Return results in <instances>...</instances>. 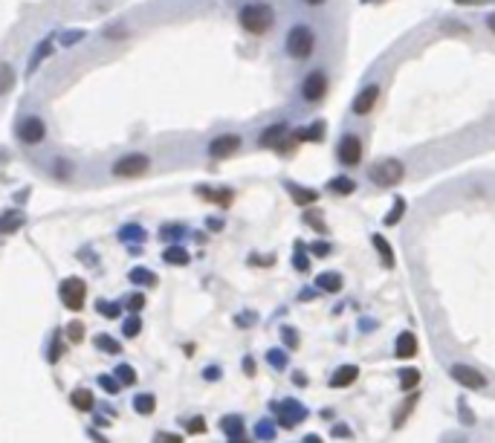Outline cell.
<instances>
[{
  "mask_svg": "<svg viewBox=\"0 0 495 443\" xmlns=\"http://www.w3.org/2000/svg\"><path fill=\"white\" fill-rule=\"evenodd\" d=\"M241 26L249 32V35H266L276 24V12L269 4H246L238 15Z\"/></svg>",
  "mask_w": 495,
  "mask_h": 443,
  "instance_id": "6da1fadb",
  "label": "cell"
},
{
  "mask_svg": "<svg viewBox=\"0 0 495 443\" xmlns=\"http://www.w3.org/2000/svg\"><path fill=\"white\" fill-rule=\"evenodd\" d=\"M402 177H406V165H402L400 160H394V157L380 160V162H374V165L368 168V180H371L374 186H380V189L397 186Z\"/></svg>",
  "mask_w": 495,
  "mask_h": 443,
  "instance_id": "7a4b0ae2",
  "label": "cell"
},
{
  "mask_svg": "<svg viewBox=\"0 0 495 443\" xmlns=\"http://www.w3.org/2000/svg\"><path fill=\"white\" fill-rule=\"evenodd\" d=\"M313 50H316V32L310 26H293L287 32V56L304 61L313 56Z\"/></svg>",
  "mask_w": 495,
  "mask_h": 443,
  "instance_id": "3957f363",
  "label": "cell"
},
{
  "mask_svg": "<svg viewBox=\"0 0 495 443\" xmlns=\"http://www.w3.org/2000/svg\"><path fill=\"white\" fill-rule=\"evenodd\" d=\"M148 168H151V157L148 154H122L110 165V174L122 177V180H133V177H142Z\"/></svg>",
  "mask_w": 495,
  "mask_h": 443,
  "instance_id": "277c9868",
  "label": "cell"
},
{
  "mask_svg": "<svg viewBox=\"0 0 495 443\" xmlns=\"http://www.w3.org/2000/svg\"><path fill=\"white\" fill-rule=\"evenodd\" d=\"M58 296H61V304L67 307V310H73V313H78V310L87 304V284L81 281V278H67V281H61V287H58Z\"/></svg>",
  "mask_w": 495,
  "mask_h": 443,
  "instance_id": "5b68a950",
  "label": "cell"
},
{
  "mask_svg": "<svg viewBox=\"0 0 495 443\" xmlns=\"http://www.w3.org/2000/svg\"><path fill=\"white\" fill-rule=\"evenodd\" d=\"M15 134L24 145H41L43 140H47V122H43L41 116H24L15 127Z\"/></svg>",
  "mask_w": 495,
  "mask_h": 443,
  "instance_id": "8992f818",
  "label": "cell"
},
{
  "mask_svg": "<svg viewBox=\"0 0 495 443\" xmlns=\"http://www.w3.org/2000/svg\"><path fill=\"white\" fill-rule=\"evenodd\" d=\"M449 374H452V380H455L458 385H464V388H472V391L486 388V377H484L478 368L467 365V363H455L452 368H449Z\"/></svg>",
  "mask_w": 495,
  "mask_h": 443,
  "instance_id": "52a82bcc",
  "label": "cell"
},
{
  "mask_svg": "<svg viewBox=\"0 0 495 443\" xmlns=\"http://www.w3.org/2000/svg\"><path fill=\"white\" fill-rule=\"evenodd\" d=\"M241 145H244V140L238 134H220L209 142V157L212 160H229L241 151Z\"/></svg>",
  "mask_w": 495,
  "mask_h": 443,
  "instance_id": "ba28073f",
  "label": "cell"
},
{
  "mask_svg": "<svg viewBox=\"0 0 495 443\" xmlns=\"http://www.w3.org/2000/svg\"><path fill=\"white\" fill-rule=\"evenodd\" d=\"M325 93H328V75H325L322 70H313L310 75H304V81H301V96H304L307 102H319V99H325Z\"/></svg>",
  "mask_w": 495,
  "mask_h": 443,
  "instance_id": "9c48e42d",
  "label": "cell"
},
{
  "mask_svg": "<svg viewBox=\"0 0 495 443\" xmlns=\"http://www.w3.org/2000/svg\"><path fill=\"white\" fill-rule=\"evenodd\" d=\"M336 157H339L342 165H359V160H363V142H359V137L356 134H345L339 140Z\"/></svg>",
  "mask_w": 495,
  "mask_h": 443,
  "instance_id": "30bf717a",
  "label": "cell"
},
{
  "mask_svg": "<svg viewBox=\"0 0 495 443\" xmlns=\"http://www.w3.org/2000/svg\"><path fill=\"white\" fill-rule=\"evenodd\" d=\"M377 102H380V84H365L363 90L356 93V99H353V113L356 116H368Z\"/></svg>",
  "mask_w": 495,
  "mask_h": 443,
  "instance_id": "8fae6325",
  "label": "cell"
},
{
  "mask_svg": "<svg viewBox=\"0 0 495 443\" xmlns=\"http://www.w3.org/2000/svg\"><path fill=\"white\" fill-rule=\"evenodd\" d=\"M276 409H278V423H281V426H287V429H293L296 423H301V420L307 417L304 406H301V403H296V400H284V403H278Z\"/></svg>",
  "mask_w": 495,
  "mask_h": 443,
  "instance_id": "7c38bea8",
  "label": "cell"
},
{
  "mask_svg": "<svg viewBox=\"0 0 495 443\" xmlns=\"http://www.w3.org/2000/svg\"><path fill=\"white\" fill-rule=\"evenodd\" d=\"M284 140H287V125H269L258 137V145L261 148H278Z\"/></svg>",
  "mask_w": 495,
  "mask_h": 443,
  "instance_id": "4fadbf2b",
  "label": "cell"
},
{
  "mask_svg": "<svg viewBox=\"0 0 495 443\" xmlns=\"http://www.w3.org/2000/svg\"><path fill=\"white\" fill-rule=\"evenodd\" d=\"M394 353H397L400 360H412L415 353H417V336H415L412 330L400 333V336H397V345H394Z\"/></svg>",
  "mask_w": 495,
  "mask_h": 443,
  "instance_id": "5bb4252c",
  "label": "cell"
},
{
  "mask_svg": "<svg viewBox=\"0 0 495 443\" xmlns=\"http://www.w3.org/2000/svg\"><path fill=\"white\" fill-rule=\"evenodd\" d=\"M24 224H26V214H24V212H18V209L4 212V214H0V235H12V232H18Z\"/></svg>",
  "mask_w": 495,
  "mask_h": 443,
  "instance_id": "9a60e30c",
  "label": "cell"
},
{
  "mask_svg": "<svg viewBox=\"0 0 495 443\" xmlns=\"http://www.w3.org/2000/svg\"><path fill=\"white\" fill-rule=\"evenodd\" d=\"M296 142H322L325 140V122H313V125H304L296 130Z\"/></svg>",
  "mask_w": 495,
  "mask_h": 443,
  "instance_id": "2e32d148",
  "label": "cell"
},
{
  "mask_svg": "<svg viewBox=\"0 0 495 443\" xmlns=\"http://www.w3.org/2000/svg\"><path fill=\"white\" fill-rule=\"evenodd\" d=\"M220 426H223V432L229 434V440H232V443H249V440L244 437V420H241L238 415L223 417V420H220Z\"/></svg>",
  "mask_w": 495,
  "mask_h": 443,
  "instance_id": "e0dca14e",
  "label": "cell"
},
{
  "mask_svg": "<svg viewBox=\"0 0 495 443\" xmlns=\"http://www.w3.org/2000/svg\"><path fill=\"white\" fill-rule=\"evenodd\" d=\"M284 189L293 194V203H296V206H310V203L319 200V192H316V189H301V186H296V183H284Z\"/></svg>",
  "mask_w": 495,
  "mask_h": 443,
  "instance_id": "ac0fdd59",
  "label": "cell"
},
{
  "mask_svg": "<svg viewBox=\"0 0 495 443\" xmlns=\"http://www.w3.org/2000/svg\"><path fill=\"white\" fill-rule=\"evenodd\" d=\"M359 368L356 365H339V371H333L330 377V388H348L350 382H356Z\"/></svg>",
  "mask_w": 495,
  "mask_h": 443,
  "instance_id": "d6986e66",
  "label": "cell"
},
{
  "mask_svg": "<svg viewBox=\"0 0 495 443\" xmlns=\"http://www.w3.org/2000/svg\"><path fill=\"white\" fill-rule=\"evenodd\" d=\"M70 403H73V409L75 412H90L96 406V400H93V391L90 388H75L73 394H70Z\"/></svg>",
  "mask_w": 495,
  "mask_h": 443,
  "instance_id": "ffe728a7",
  "label": "cell"
},
{
  "mask_svg": "<svg viewBox=\"0 0 495 443\" xmlns=\"http://www.w3.org/2000/svg\"><path fill=\"white\" fill-rule=\"evenodd\" d=\"M197 194L212 200V203H217V206H223V209L232 206V200H235V194L229 189H197Z\"/></svg>",
  "mask_w": 495,
  "mask_h": 443,
  "instance_id": "44dd1931",
  "label": "cell"
},
{
  "mask_svg": "<svg viewBox=\"0 0 495 443\" xmlns=\"http://www.w3.org/2000/svg\"><path fill=\"white\" fill-rule=\"evenodd\" d=\"M15 81H18V73H15V67H12L9 61H0V96L12 93Z\"/></svg>",
  "mask_w": 495,
  "mask_h": 443,
  "instance_id": "7402d4cb",
  "label": "cell"
},
{
  "mask_svg": "<svg viewBox=\"0 0 495 443\" xmlns=\"http://www.w3.org/2000/svg\"><path fill=\"white\" fill-rule=\"evenodd\" d=\"M133 412L142 415V417H151L157 412V397L154 394H137L133 397Z\"/></svg>",
  "mask_w": 495,
  "mask_h": 443,
  "instance_id": "603a6c76",
  "label": "cell"
},
{
  "mask_svg": "<svg viewBox=\"0 0 495 443\" xmlns=\"http://www.w3.org/2000/svg\"><path fill=\"white\" fill-rule=\"evenodd\" d=\"M162 261L171 264V267H186V264L192 261V255H189L183 246H177V244H174V246H168V249L162 252Z\"/></svg>",
  "mask_w": 495,
  "mask_h": 443,
  "instance_id": "cb8c5ba5",
  "label": "cell"
},
{
  "mask_svg": "<svg viewBox=\"0 0 495 443\" xmlns=\"http://www.w3.org/2000/svg\"><path fill=\"white\" fill-rule=\"evenodd\" d=\"M342 284H345V281H342L339 273H319V278H316V287L325 290V293H339Z\"/></svg>",
  "mask_w": 495,
  "mask_h": 443,
  "instance_id": "d4e9b609",
  "label": "cell"
},
{
  "mask_svg": "<svg viewBox=\"0 0 495 443\" xmlns=\"http://www.w3.org/2000/svg\"><path fill=\"white\" fill-rule=\"evenodd\" d=\"M371 244H374V249H377V255L382 258V264L391 270L394 267V252H391V244L382 238V235H371Z\"/></svg>",
  "mask_w": 495,
  "mask_h": 443,
  "instance_id": "484cf974",
  "label": "cell"
},
{
  "mask_svg": "<svg viewBox=\"0 0 495 443\" xmlns=\"http://www.w3.org/2000/svg\"><path fill=\"white\" fill-rule=\"evenodd\" d=\"M328 189L333 192V194H353L356 192V180H350V177H345V174H339V177H333V180L328 183Z\"/></svg>",
  "mask_w": 495,
  "mask_h": 443,
  "instance_id": "4316f807",
  "label": "cell"
},
{
  "mask_svg": "<svg viewBox=\"0 0 495 443\" xmlns=\"http://www.w3.org/2000/svg\"><path fill=\"white\" fill-rule=\"evenodd\" d=\"M417 385H420V371L417 368H402L400 371V388L402 391H417Z\"/></svg>",
  "mask_w": 495,
  "mask_h": 443,
  "instance_id": "83f0119b",
  "label": "cell"
},
{
  "mask_svg": "<svg viewBox=\"0 0 495 443\" xmlns=\"http://www.w3.org/2000/svg\"><path fill=\"white\" fill-rule=\"evenodd\" d=\"M122 333L127 336V339H133V336H140L142 333V319L133 313V316H127L125 322H122Z\"/></svg>",
  "mask_w": 495,
  "mask_h": 443,
  "instance_id": "f1b7e54d",
  "label": "cell"
},
{
  "mask_svg": "<svg viewBox=\"0 0 495 443\" xmlns=\"http://www.w3.org/2000/svg\"><path fill=\"white\" fill-rule=\"evenodd\" d=\"M402 214H406V200H402V197H397L394 200V209L385 214V226H394L397 224V220L402 217Z\"/></svg>",
  "mask_w": 495,
  "mask_h": 443,
  "instance_id": "f546056e",
  "label": "cell"
},
{
  "mask_svg": "<svg viewBox=\"0 0 495 443\" xmlns=\"http://www.w3.org/2000/svg\"><path fill=\"white\" fill-rule=\"evenodd\" d=\"M130 281H133V284H148V287H151V284H157V276H154L151 270H145V267H137V270L130 273Z\"/></svg>",
  "mask_w": 495,
  "mask_h": 443,
  "instance_id": "4dcf8cb0",
  "label": "cell"
},
{
  "mask_svg": "<svg viewBox=\"0 0 495 443\" xmlns=\"http://www.w3.org/2000/svg\"><path fill=\"white\" fill-rule=\"evenodd\" d=\"M116 380L119 385H137V371L130 365H116Z\"/></svg>",
  "mask_w": 495,
  "mask_h": 443,
  "instance_id": "1f68e13d",
  "label": "cell"
},
{
  "mask_svg": "<svg viewBox=\"0 0 495 443\" xmlns=\"http://www.w3.org/2000/svg\"><path fill=\"white\" fill-rule=\"evenodd\" d=\"M415 406H417V394L412 391V397H409V403H406V406H402V409H400V415L394 417V429H400L402 423H406V417H409V412H412Z\"/></svg>",
  "mask_w": 495,
  "mask_h": 443,
  "instance_id": "d6a6232c",
  "label": "cell"
},
{
  "mask_svg": "<svg viewBox=\"0 0 495 443\" xmlns=\"http://www.w3.org/2000/svg\"><path fill=\"white\" fill-rule=\"evenodd\" d=\"M96 345H99V350H108V353H119V350H122V345H119L113 336H108V333L96 336Z\"/></svg>",
  "mask_w": 495,
  "mask_h": 443,
  "instance_id": "836d02e7",
  "label": "cell"
},
{
  "mask_svg": "<svg viewBox=\"0 0 495 443\" xmlns=\"http://www.w3.org/2000/svg\"><path fill=\"white\" fill-rule=\"evenodd\" d=\"M255 434H258L261 440H273V437H276V426L269 423V420H261V423L255 426Z\"/></svg>",
  "mask_w": 495,
  "mask_h": 443,
  "instance_id": "e575fe53",
  "label": "cell"
},
{
  "mask_svg": "<svg viewBox=\"0 0 495 443\" xmlns=\"http://www.w3.org/2000/svg\"><path fill=\"white\" fill-rule=\"evenodd\" d=\"M99 313L108 316V319H119L122 307H119V304H110V301H99Z\"/></svg>",
  "mask_w": 495,
  "mask_h": 443,
  "instance_id": "d590c367",
  "label": "cell"
},
{
  "mask_svg": "<svg viewBox=\"0 0 495 443\" xmlns=\"http://www.w3.org/2000/svg\"><path fill=\"white\" fill-rule=\"evenodd\" d=\"M67 339H70L73 345L84 342V325H81V322H73V325L67 328Z\"/></svg>",
  "mask_w": 495,
  "mask_h": 443,
  "instance_id": "8d00e7d4",
  "label": "cell"
},
{
  "mask_svg": "<svg viewBox=\"0 0 495 443\" xmlns=\"http://www.w3.org/2000/svg\"><path fill=\"white\" fill-rule=\"evenodd\" d=\"M99 385H102L108 394H119V391H122L119 380H116V377H108V374H102V377H99Z\"/></svg>",
  "mask_w": 495,
  "mask_h": 443,
  "instance_id": "74e56055",
  "label": "cell"
},
{
  "mask_svg": "<svg viewBox=\"0 0 495 443\" xmlns=\"http://www.w3.org/2000/svg\"><path fill=\"white\" fill-rule=\"evenodd\" d=\"M266 360L273 363V368H278V371H281V368L287 365V357H284L281 350H269V353H266Z\"/></svg>",
  "mask_w": 495,
  "mask_h": 443,
  "instance_id": "f35d334b",
  "label": "cell"
},
{
  "mask_svg": "<svg viewBox=\"0 0 495 443\" xmlns=\"http://www.w3.org/2000/svg\"><path fill=\"white\" fill-rule=\"evenodd\" d=\"M310 249H313V255H316V258L330 255V244H328V241H316V244H310Z\"/></svg>",
  "mask_w": 495,
  "mask_h": 443,
  "instance_id": "ab89813d",
  "label": "cell"
},
{
  "mask_svg": "<svg viewBox=\"0 0 495 443\" xmlns=\"http://www.w3.org/2000/svg\"><path fill=\"white\" fill-rule=\"evenodd\" d=\"M154 443H183V434H174V432H160Z\"/></svg>",
  "mask_w": 495,
  "mask_h": 443,
  "instance_id": "60d3db41",
  "label": "cell"
},
{
  "mask_svg": "<svg viewBox=\"0 0 495 443\" xmlns=\"http://www.w3.org/2000/svg\"><path fill=\"white\" fill-rule=\"evenodd\" d=\"M127 307L133 310V313H137V310H142V307H145V296H142V293H133V296L127 298Z\"/></svg>",
  "mask_w": 495,
  "mask_h": 443,
  "instance_id": "b9f144b4",
  "label": "cell"
},
{
  "mask_svg": "<svg viewBox=\"0 0 495 443\" xmlns=\"http://www.w3.org/2000/svg\"><path fill=\"white\" fill-rule=\"evenodd\" d=\"M186 426H189L192 434H203V432H206V420H203V417H192Z\"/></svg>",
  "mask_w": 495,
  "mask_h": 443,
  "instance_id": "7bdbcfd3",
  "label": "cell"
},
{
  "mask_svg": "<svg viewBox=\"0 0 495 443\" xmlns=\"http://www.w3.org/2000/svg\"><path fill=\"white\" fill-rule=\"evenodd\" d=\"M293 264H296V270H301V273H310V261H307V258H304L301 252H296Z\"/></svg>",
  "mask_w": 495,
  "mask_h": 443,
  "instance_id": "ee69618b",
  "label": "cell"
},
{
  "mask_svg": "<svg viewBox=\"0 0 495 443\" xmlns=\"http://www.w3.org/2000/svg\"><path fill=\"white\" fill-rule=\"evenodd\" d=\"M281 333H284V339H287V345H290V348H296V345H298V333H296L293 328H284Z\"/></svg>",
  "mask_w": 495,
  "mask_h": 443,
  "instance_id": "f6af8a7d",
  "label": "cell"
},
{
  "mask_svg": "<svg viewBox=\"0 0 495 443\" xmlns=\"http://www.w3.org/2000/svg\"><path fill=\"white\" fill-rule=\"evenodd\" d=\"M458 6H484V4H495V0H455Z\"/></svg>",
  "mask_w": 495,
  "mask_h": 443,
  "instance_id": "bcb514c9",
  "label": "cell"
},
{
  "mask_svg": "<svg viewBox=\"0 0 495 443\" xmlns=\"http://www.w3.org/2000/svg\"><path fill=\"white\" fill-rule=\"evenodd\" d=\"M122 238H137V241H142V238H145V232H142V229H125V232H122Z\"/></svg>",
  "mask_w": 495,
  "mask_h": 443,
  "instance_id": "7dc6e473",
  "label": "cell"
},
{
  "mask_svg": "<svg viewBox=\"0 0 495 443\" xmlns=\"http://www.w3.org/2000/svg\"><path fill=\"white\" fill-rule=\"evenodd\" d=\"M486 26H489V32H495V12L486 18Z\"/></svg>",
  "mask_w": 495,
  "mask_h": 443,
  "instance_id": "c3c4849f",
  "label": "cell"
},
{
  "mask_svg": "<svg viewBox=\"0 0 495 443\" xmlns=\"http://www.w3.org/2000/svg\"><path fill=\"white\" fill-rule=\"evenodd\" d=\"M244 365H246V374H255V363H252V360H246Z\"/></svg>",
  "mask_w": 495,
  "mask_h": 443,
  "instance_id": "681fc988",
  "label": "cell"
},
{
  "mask_svg": "<svg viewBox=\"0 0 495 443\" xmlns=\"http://www.w3.org/2000/svg\"><path fill=\"white\" fill-rule=\"evenodd\" d=\"M301 4H307V6H319V4H325V0H301Z\"/></svg>",
  "mask_w": 495,
  "mask_h": 443,
  "instance_id": "f907efd6",
  "label": "cell"
}]
</instances>
